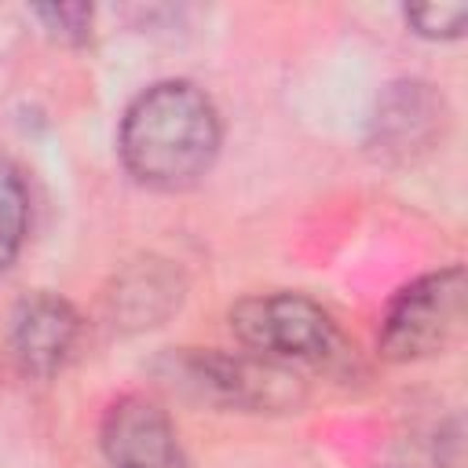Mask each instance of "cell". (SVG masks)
Segmentation results:
<instances>
[{"label": "cell", "mask_w": 468, "mask_h": 468, "mask_svg": "<svg viewBox=\"0 0 468 468\" xmlns=\"http://www.w3.org/2000/svg\"><path fill=\"white\" fill-rule=\"evenodd\" d=\"M219 113L190 80L146 88L121 121V157L128 172L157 190L194 186L216 161Z\"/></svg>", "instance_id": "obj_1"}, {"label": "cell", "mask_w": 468, "mask_h": 468, "mask_svg": "<svg viewBox=\"0 0 468 468\" xmlns=\"http://www.w3.org/2000/svg\"><path fill=\"white\" fill-rule=\"evenodd\" d=\"M230 329L252 355L278 366H333L347 355L336 322L300 292H267L241 300L230 311Z\"/></svg>", "instance_id": "obj_2"}, {"label": "cell", "mask_w": 468, "mask_h": 468, "mask_svg": "<svg viewBox=\"0 0 468 468\" xmlns=\"http://www.w3.org/2000/svg\"><path fill=\"white\" fill-rule=\"evenodd\" d=\"M172 377L197 399L234 410H289L303 399V384L289 366L252 351H183L172 358Z\"/></svg>", "instance_id": "obj_3"}, {"label": "cell", "mask_w": 468, "mask_h": 468, "mask_svg": "<svg viewBox=\"0 0 468 468\" xmlns=\"http://www.w3.org/2000/svg\"><path fill=\"white\" fill-rule=\"evenodd\" d=\"M464 322V271L446 267L410 282L388 307L380 351L395 362H417L453 344Z\"/></svg>", "instance_id": "obj_4"}, {"label": "cell", "mask_w": 468, "mask_h": 468, "mask_svg": "<svg viewBox=\"0 0 468 468\" xmlns=\"http://www.w3.org/2000/svg\"><path fill=\"white\" fill-rule=\"evenodd\" d=\"M99 442L110 468H186L168 413L146 395L117 399L102 417Z\"/></svg>", "instance_id": "obj_5"}, {"label": "cell", "mask_w": 468, "mask_h": 468, "mask_svg": "<svg viewBox=\"0 0 468 468\" xmlns=\"http://www.w3.org/2000/svg\"><path fill=\"white\" fill-rule=\"evenodd\" d=\"M80 336L77 311L51 292L26 296L11 318V351L18 366L33 377H51L66 366Z\"/></svg>", "instance_id": "obj_6"}, {"label": "cell", "mask_w": 468, "mask_h": 468, "mask_svg": "<svg viewBox=\"0 0 468 468\" xmlns=\"http://www.w3.org/2000/svg\"><path fill=\"white\" fill-rule=\"evenodd\" d=\"M113 303L135 325H154L157 318H165L179 303V285H176L172 271L146 263L121 282V292H113Z\"/></svg>", "instance_id": "obj_7"}, {"label": "cell", "mask_w": 468, "mask_h": 468, "mask_svg": "<svg viewBox=\"0 0 468 468\" xmlns=\"http://www.w3.org/2000/svg\"><path fill=\"white\" fill-rule=\"evenodd\" d=\"M26 186L11 161L0 157V271L15 260L22 234H26Z\"/></svg>", "instance_id": "obj_8"}, {"label": "cell", "mask_w": 468, "mask_h": 468, "mask_svg": "<svg viewBox=\"0 0 468 468\" xmlns=\"http://www.w3.org/2000/svg\"><path fill=\"white\" fill-rule=\"evenodd\" d=\"M406 18L417 26L424 37H461L468 22V4L464 0H431V4H413L406 7Z\"/></svg>", "instance_id": "obj_9"}, {"label": "cell", "mask_w": 468, "mask_h": 468, "mask_svg": "<svg viewBox=\"0 0 468 468\" xmlns=\"http://www.w3.org/2000/svg\"><path fill=\"white\" fill-rule=\"evenodd\" d=\"M37 18H44L48 29H55L62 40H84V33L91 26V7H84V4H48V7H37Z\"/></svg>", "instance_id": "obj_10"}]
</instances>
